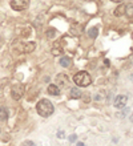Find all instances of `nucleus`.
<instances>
[{"mask_svg":"<svg viewBox=\"0 0 133 146\" xmlns=\"http://www.w3.org/2000/svg\"><path fill=\"white\" fill-rule=\"evenodd\" d=\"M97 35H99V32H97V28H91V29H88V36L89 37H92V38H95V37H97Z\"/></svg>","mask_w":133,"mask_h":146,"instance_id":"obj_13","label":"nucleus"},{"mask_svg":"<svg viewBox=\"0 0 133 146\" xmlns=\"http://www.w3.org/2000/svg\"><path fill=\"white\" fill-rule=\"evenodd\" d=\"M7 118H8V111H7V109L4 108V106H0V119L5 121Z\"/></svg>","mask_w":133,"mask_h":146,"instance_id":"obj_12","label":"nucleus"},{"mask_svg":"<svg viewBox=\"0 0 133 146\" xmlns=\"http://www.w3.org/2000/svg\"><path fill=\"white\" fill-rule=\"evenodd\" d=\"M24 90H25V86L21 84H17L12 88V97L13 100H20L21 97L24 96Z\"/></svg>","mask_w":133,"mask_h":146,"instance_id":"obj_4","label":"nucleus"},{"mask_svg":"<svg viewBox=\"0 0 133 146\" xmlns=\"http://www.w3.org/2000/svg\"><path fill=\"white\" fill-rule=\"evenodd\" d=\"M48 93L51 96H59L60 94V88L57 85H49L48 86Z\"/></svg>","mask_w":133,"mask_h":146,"instance_id":"obj_7","label":"nucleus"},{"mask_svg":"<svg viewBox=\"0 0 133 146\" xmlns=\"http://www.w3.org/2000/svg\"><path fill=\"white\" fill-rule=\"evenodd\" d=\"M21 146H35V143L32 141H25V142L21 143Z\"/></svg>","mask_w":133,"mask_h":146,"instance_id":"obj_19","label":"nucleus"},{"mask_svg":"<svg viewBox=\"0 0 133 146\" xmlns=\"http://www.w3.org/2000/svg\"><path fill=\"white\" fill-rule=\"evenodd\" d=\"M73 81L76 82V85L79 86H88V85H91L92 82V78H91V74L85 70H81V72H77L75 76H73Z\"/></svg>","mask_w":133,"mask_h":146,"instance_id":"obj_2","label":"nucleus"},{"mask_svg":"<svg viewBox=\"0 0 133 146\" xmlns=\"http://www.w3.org/2000/svg\"><path fill=\"white\" fill-rule=\"evenodd\" d=\"M52 53H53V54H56V56H57V54H60V53H61V49H56V48H53V49H52Z\"/></svg>","mask_w":133,"mask_h":146,"instance_id":"obj_21","label":"nucleus"},{"mask_svg":"<svg viewBox=\"0 0 133 146\" xmlns=\"http://www.w3.org/2000/svg\"><path fill=\"white\" fill-rule=\"evenodd\" d=\"M128 113H129V108L124 106V110L120 111V113H117V115H118V117H125V115L128 114Z\"/></svg>","mask_w":133,"mask_h":146,"instance_id":"obj_14","label":"nucleus"},{"mask_svg":"<svg viewBox=\"0 0 133 146\" xmlns=\"http://www.w3.org/2000/svg\"><path fill=\"white\" fill-rule=\"evenodd\" d=\"M129 119H130V122H133V113L130 114V118H129Z\"/></svg>","mask_w":133,"mask_h":146,"instance_id":"obj_23","label":"nucleus"},{"mask_svg":"<svg viewBox=\"0 0 133 146\" xmlns=\"http://www.w3.org/2000/svg\"><path fill=\"white\" fill-rule=\"evenodd\" d=\"M125 11H128V12H125V13H128L129 16H132L133 15V4H130L129 7H126Z\"/></svg>","mask_w":133,"mask_h":146,"instance_id":"obj_15","label":"nucleus"},{"mask_svg":"<svg viewBox=\"0 0 133 146\" xmlns=\"http://www.w3.org/2000/svg\"><path fill=\"white\" fill-rule=\"evenodd\" d=\"M36 110H37V113L41 115V117H49L53 113V105L49 100L43 98V100H40L37 102V105H36Z\"/></svg>","mask_w":133,"mask_h":146,"instance_id":"obj_1","label":"nucleus"},{"mask_svg":"<svg viewBox=\"0 0 133 146\" xmlns=\"http://www.w3.org/2000/svg\"><path fill=\"white\" fill-rule=\"evenodd\" d=\"M57 138H65L64 130H59V131H57Z\"/></svg>","mask_w":133,"mask_h":146,"instance_id":"obj_16","label":"nucleus"},{"mask_svg":"<svg viewBox=\"0 0 133 146\" xmlns=\"http://www.w3.org/2000/svg\"><path fill=\"white\" fill-rule=\"evenodd\" d=\"M47 36H48V37H53V36H55V29H49V33L47 32Z\"/></svg>","mask_w":133,"mask_h":146,"instance_id":"obj_20","label":"nucleus"},{"mask_svg":"<svg viewBox=\"0 0 133 146\" xmlns=\"http://www.w3.org/2000/svg\"><path fill=\"white\" fill-rule=\"evenodd\" d=\"M132 80H133V74H132Z\"/></svg>","mask_w":133,"mask_h":146,"instance_id":"obj_25","label":"nucleus"},{"mask_svg":"<svg viewBox=\"0 0 133 146\" xmlns=\"http://www.w3.org/2000/svg\"><path fill=\"white\" fill-rule=\"evenodd\" d=\"M9 5L15 11H24L29 7V0H11Z\"/></svg>","mask_w":133,"mask_h":146,"instance_id":"obj_3","label":"nucleus"},{"mask_svg":"<svg viewBox=\"0 0 133 146\" xmlns=\"http://www.w3.org/2000/svg\"><path fill=\"white\" fill-rule=\"evenodd\" d=\"M35 48H36V44H35L33 41H29L24 45V52H25V53H32L35 50Z\"/></svg>","mask_w":133,"mask_h":146,"instance_id":"obj_8","label":"nucleus"},{"mask_svg":"<svg viewBox=\"0 0 133 146\" xmlns=\"http://www.w3.org/2000/svg\"><path fill=\"white\" fill-rule=\"evenodd\" d=\"M60 65L64 66V68H68L71 65V58L69 57H61L60 58Z\"/></svg>","mask_w":133,"mask_h":146,"instance_id":"obj_11","label":"nucleus"},{"mask_svg":"<svg viewBox=\"0 0 133 146\" xmlns=\"http://www.w3.org/2000/svg\"><path fill=\"white\" fill-rule=\"evenodd\" d=\"M113 3H120V1H122V0H112Z\"/></svg>","mask_w":133,"mask_h":146,"instance_id":"obj_22","label":"nucleus"},{"mask_svg":"<svg viewBox=\"0 0 133 146\" xmlns=\"http://www.w3.org/2000/svg\"><path fill=\"white\" fill-rule=\"evenodd\" d=\"M8 82H9V80H8V78H3V80H0V88H3V86H4L3 84H8Z\"/></svg>","mask_w":133,"mask_h":146,"instance_id":"obj_18","label":"nucleus"},{"mask_svg":"<svg viewBox=\"0 0 133 146\" xmlns=\"http://www.w3.org/2000/svg\"><path fill=\"white\" fill-rule=\"evenodd\" d=\"M69 142H76V139H77V135L76 134H71L69 135Z\"/></svg>","mask_w":133,"mask_h":146,"instance_id":"obj_17","label":"nucleus"},{"mask_svg":"<svg viewBox=\"0 0 133 146\" xmlns=\"http://www.w3.org/2000/svg\"><path fill=\"white\" fill-rule=\"evenodd\" d=\"M69 96H71V98H80V97H81V92H80L79 88H72Z\"/></svg>","mask_w":133,"mask_h":146,"instance_id":"obj_10","label":"nucleus"},{"mask_svg":"<svg viewBox=\"0 0 133 146\" xmlns=\"http://www.w3.org/2000/svg\"><path fill=\"white\" fill-rule=\"evenodd\" d=\"M56 81H57V84L60 85V86H67V85H69L68 77L65 76L64 73H60V74L56 77ZM59 85H57V86H59Z\"/></svg>","mask_w":133,"mask_h":146,"instance_id":"obj_6","label":"nucleus"},{"mask_svg":"<svg viewBox=\"0 0 133 146\" xmlns=\"http://www.w3.org/2000/svg\"><path fill=\"white\" fill-rule=\"evenodd\" d=\"M126 101H128V97L124 96V94H120V96L116 97V100H114V106L118 109L124 108L126 105Z\"/></svg>","mask_w":133,"mask_h":146,"instance_id":"obj_5","label":"nucleus"},{"mask_svg":"<svg viewBox=\"0 0 133 146\" xmlns=\"http://www.w3.org/2000/svg\"><path fill=\"white\" fill-rule=\"evenodd\" d=\"M77 146H85V145H84L83 142H79V143H77Z\"/></svg>","mask_w":133,"mask_h":146,"instance_id":"obj_24","label":"nucleus"},{"mask_svg":"<svg viewBox=\"0 0 133 146\" xmlns=\"http://www.w3.org/2000/svg\"><path fill=\"white\" fill-rule=\"evenodd\" d=\"M125 9H126V5H124V4H121V5H118L116 9H114V16H122L124 13H125Z\"/></svg>","mask_w":133,"mask_h":146,"instance_id":"obj_9","label":"nucleus"}]
</instances>
